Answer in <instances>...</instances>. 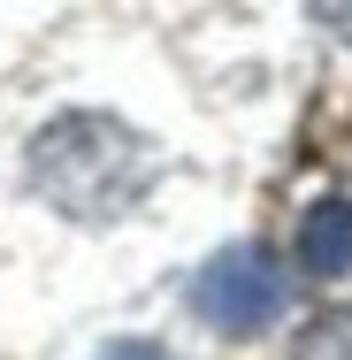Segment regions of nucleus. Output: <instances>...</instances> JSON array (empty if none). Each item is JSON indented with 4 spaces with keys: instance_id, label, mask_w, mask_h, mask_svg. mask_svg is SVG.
Segmentation results:
<instances>
[{
    "instance_id": "nucleus-1",
    "label": "nucleus",
    "mask_w": 352,
    "mask_h": 360,
    "mask_svg": "<svg viewBox=\"0 0 352 360\" xmlns=\"http://www.w3.org/2000/svg\"><path fill=\"white\" fill-rule=\"evenodd\" d=\"M31 184L77 222H115L145 200L153 153L115 115H54L31 139Z\"/></svg>"
},
{
    "instance_id": "nucleus-2",
    "label": "nucleus",
    "mask_w": 352,
    "mask_h": 360,
    "mask_svg": "<svg viewBox=\"0 0 352 360\" xmlns=\"http://www.w3.org/2000/svg\"><path fill=\"white\" fill-rule=\"evenodd\" d=\"M192 307H200V322H214L222 338H253V330H268L283 314V269L261 245H230V253H214L207 269H200Z\"/></svg>"
},
{
    "instance_id": "nucleus-3",
    "label": "nucleus",
    "mask_w": 352,
    "mask_h": 360,
    "mask_svg": "<svg viewBox=\"0 0 352 360\" xmlns=\"http://www.w3.org/2000/svg\"><path fill=\"white\" fill-rule=\"evenodd\" d=\"M299 269L322 276V284L352 276V200H322V207H306V222H299Z\"/></svg>"
},
{
    "instance_id": "nucleus-4",
    "label": "nucleus",
    "mask_w": 352,
    "mask_h": 360,
    "mask_svg": "<svg viewBox=\"0 0 352 360\" xmlns=\"http://www.w3.org/2000/svg\"><path fill=\"white\" fill-rule=\"evenodd\" d=\"M291 360H352V314H322V322L291 345Z\"/></svg>"
},
{
    "instance_id": "nucleus-5",
    "label": "nucleus",
    "mask_w": 352,
    "mask_h": 360,
    "mask_svg": "<svg viewBox=\"0 0 352 360\" xmlns=\"http://www.w3.org/2000/svg\"><path fill=\"white\" fill-rule=\"evenodd\" d=\"M306 8H314V15H322L337 39H352V0H306Z\"/></svg>"
},
{
    "instance_id": "nucleus-6",
    "label": "nucleus",
    "mask_w": 352,
    "mask_h": 360,
    "mask_svg": "<svg viewBox=\"0 0 352 360\" xmlns=\"http://www.w3.org/2000/svg\"><path fill=\"white\" fill-rule=\"evenodd\" d=\"M100 360H161V345H145V338H123V345H107Z\"/></svg>"
}]
</instances>
